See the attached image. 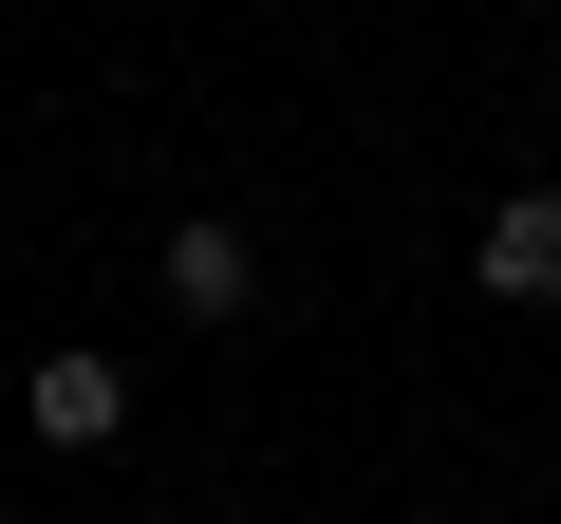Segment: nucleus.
Segmentation results:
<instances>
[{
	"label": "nucleus",
	"instance_id": "f257e3e1",
	"mask_svg": "<svg viewBox=\"0 0 561 524\" xmlns=\"http://www.w3.org/2000/svg\"><path fill=\"white\" fill-rule=\"evenodd\" d=\"M468 282H486L505 319H542V300H561V187H505V206L468 225Z\"/></svg>",
	"mask_w": 561,
	"mask_h": 524
},
{
	"label": "nucleus",
	"instance_id": "f03ea898",
	"mask_svg": "<svg viewBox=\"0 0 561 524\" xmlns=\"http://www.w3.org/2000/svg\"><path fill=\"white\" fill-rule=\"evenodd\" d=\"M20 431H38V449H113V431H131V356H94V338L38 356V375H20Z\"/></svg>",
	"mask_w": 561,
	"mask_h": 524
},
{
	"label": "nucleus",
	"instance_id": "7ed1b4c3",
	"mask_svg": "<svg viewBox=\"0 0 561 524\" xmlns=\"http://www.w3.org/2000/svg\"><path fill=\"white\" fill-rule=\"evenodd\" d=\"M150 282H169V319L225 338V319L262 300V243H243V225H169V243H150Z\"/></svg>",
	"mask_w": 561,
	"mask_h": 524
},
{
	"label": "nucleus",
	"instance_id": "20e7f679",
	"mask_svg": "<svg viewBox=\"0 0 561 524\" xmlns=\"http://www.w3.org/2000/svg\"><path fill=\"white\" fill-rule=\"evenodd\" d=\"M0 524H20V505H0Z\"/></svg>",
	"mask_w": 561,
	"mask_h": 524
}]
</instances>
